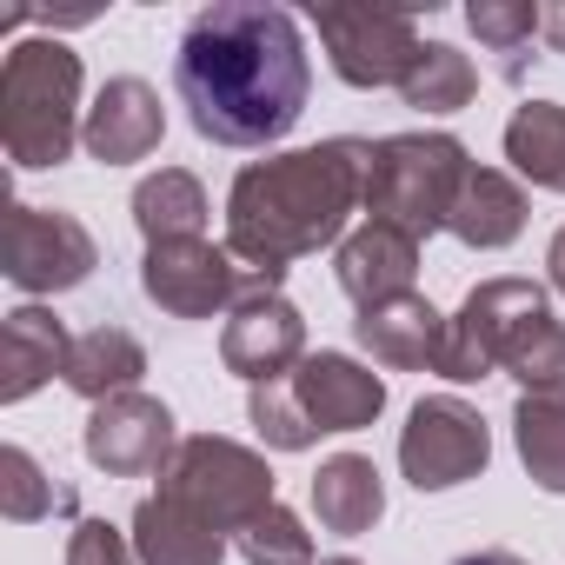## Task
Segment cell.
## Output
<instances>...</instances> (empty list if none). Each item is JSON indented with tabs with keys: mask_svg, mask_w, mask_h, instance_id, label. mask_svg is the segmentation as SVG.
Wrapping results in <instances>:
<instances>
[{
	"mask_svg": "<svg viewBox=\"0 0 565 565\" xmlns=\"http://www.w3.org/2000/svg\"><path fill=\"white\" fill-rule=\"evenodd\" d=\"M173 94L200 140L213 147H273L287 140L313 94V61L287 8L220 0L193 14L173 54Z\"/></svg>",
	"mask_w": 565,
	"mask_h": 565,
	"instance_id": "obj_1",
	"label": "cell"
},
{
	"mask_svg": "<svg viewBox=\"0 0 565 565\" xmlns=\"http://www.w3.org/2000/svg\"><path fill=\"white\" fill-rule=\"evenodd\" d=\"M366 153L373 140L340 134L300 153L239 167L226 193V253L259 273H287L294 259L340 246L347 220L366 213Z\"/></svg>",
	"mask_w": 565,
	"mask_h": 565,
	"instance_id": "obj_2",
	"label": "cell"
},
{
	"mask_svg": "<svg viewBox=\"0 0 565 565\" xmlns=\"http://www.w3.org/2000/svg\"><path fill=\"white\" fill-rule=\"evenodd\" d=\"M492 373H512L519 393L565 386V327L552 320V300L532 279H486L466 294V307L446 327L439 380L479 386Z\"/></svg>",
	"mask_w": 565,
	"mask_h": 565,
	"instance_id": "obj_3",
	"label": "cell"
},
{
	"mask_svg": "<svg viewBox=\"0 0 565 565\" xmlns=\"http://www.w3.org/2000/svg\"><path fill=\"white\" fill-rule=\"evenodd\" d=\"M81 54L61 41H14L0 67V147L21 173L61 167L81 147Z\"/></svg>",
	"mask_w": 565,
	"mask_h": 565,
	"instance_id": "obj_4",
	"label": "cell"
},
{
	"mask_svg": "<svg viewBox=\"0 0 565 565\" xmlns=\"http://www.w3.org/2000/svg\"><path fill=\"white\" fill-rule=\"evenodd\" d=\"M466 173H472L466 140H452V134H386L366 153V213L380 226L433 239V233H446Z\"/></svg>",
	"mask_w": 565,
	"mask_h": 565,
	"instance_id": "obj_5",
	"label": "cell"
},
{
	"mask_svg": "<svg viewBox=\"0 0 565 565\" xmlns=\"http://www.w3.org/2000/svg\"><path fill=\"white\" fill-rule=\"evenodd\" d=\"M160 492L180 499L186 512H200L206 525H220L226 539L259 519L273 505V466L266 452L239 446V439H220V433H193L173 446V459L160 466Z\"/></svg>",
	"mask_w": 565,
	"mask_h": 565,
	"instance_id": "obj_6",
	"label": "cell"
},
{
	"mask_svg": "<svg viewBox=\"0 0 565 565\" xmlns=\"http://www.w3.org/2000/svg\"><path fill=\"white\" fill-rule=\"evenodd\" d=\"M287 273H259V266H239L226 246L213 239H160L147 246L140 259V294L173 313V320H213V313H233L259 294H279Z\"/></svg>",
	"mask_w": 565,
	"mask_h": 565,
	"instance_id": "obj_7",
	"label": "cell"
},
{
	"mask_svg": "<svg viewBox=\"0 0 565 565\" xmlns=\"http://www.w3.org/2000/svg\"><path fill=\"white\" fill-rule=\"evenodd\" d=\"M320 47L333 61V74L347 87H406V74L419 67L426 41L413 28L406 8H313Z\"/></svg>",
	"mask_w": 565,
	"mask_h": 565,
	"instance_id": "obj_8",
	"label": "cell"
},
{
	"mask_svg": "<svg viewBox=\"0 0 565 565\" xmlns=\"http://www.w3.org/2000/svg\"><path fill=\"white\" fill-rule=\"evenodd\" d=\"M492 459V433L479 419V406H466L459 393H439V399H419L406 433H399V472L419 486V492H452L466 479H479Z\"/></svg>",
	"mask_w": 565,
	"mask_h": 565,
	"instance_id": "obj_9",
	"label": "cell"
},
{
	"mask_svg": "<svg viewBox=\"0 0 565 565\" xmlns=\"http://www.w3.org/2000/svg\"><path fill=\"white\" fill-rule=\"evenodd\" d=\"M94 266H100V246H94V233L74 213L28 206V200L8 206V279L21 294H34V300L41 294H67Z\"/></svg>",
	"mask_w": 565,
	"mask_h": 565,
	"instance_id": "obj_10",
	"label": "cell"
},
{
	"mask_svg": "<svg viewBox=\"0 0 565 565\" xmlns=\"http://www.w3.org/2000/svg\"><path fill=\"white\" fill-rule=\"evenodd\" d=\"M180 433H173V413L167 399L153 393H120V399H100L87 413V433H81V452L87 466H100L107 479H147L173 459Z\"/></svg>",
	"mask_w": 565,
	"mask_h": 565,
	"instance_id": "obj_11",
	"label": "cell"
},
{
	"mask_svg": "<svg viewBox=\"0 0 565 565\" xmlns=\"http://www.w3.org/2000/svg\"><path fill=\"white\" fill-rule=\"evenodd\" d=\"M220 360L246 386H279L287 373H300V360H307V320H300V307L287 294H259V300L233 307V320L220 327Z\"/></svg>",
	"mask_w": 565,
	"mask_h": 565,
	"instance_id": "obj_12",
	"label": "cell"
},
{
	"mask_svg": "<svg viewBox=\"0 0 565 565\" xmlns=\"http://www.w3.org/2000/svg\"><path fill=\"white\" fill-rule=\"evenodd\" d=\"M160 134H167L160 94H153L140 74H114V81L94 94V107H87L81 147H87V160H100V167H134V160H147V153L160 147Z\"/></svg>",
	"mask_w": 565,
	"mask_h": 565,
	"instance_id": "obj_13",
	"label": "cell"
},
{
	"mask_svg": "<svg viewBox=\"0 0 565 565\" xmlns=\"http://www.w3.org/2000/svg\"><path fill=\"white\" fill-rule=\"evenodd\" d=\"M287 386L300 393V406L320 433H360L386 413V380L373 366H360L353 353H307Z\"/></svg>",
	"mask_w": 565,
	"mask_h": 565,
	"instance_id": "obj_14",
	"label": "cell"
},
{
	"mask_svg": "<svg viewBox=\"0 0 565 565\" xmlns=\"http://www.w3.org/2000/svg\"><path fill=\"white\" fill-rule=\"evenodd\" d=\"M413 273H419V239L399 233V226H380V220H366L360 233H347L340 253H333V279H340V294L360 313L413 294Z\"/></svg>",
	"mask_w": 565,
	"mask_h": 565,
	"instance_id": "obj_15",
	"label": "cell"
},
{
	"mask_svg": "<svg viewBox=\"0 0 565 565\" xmlns=\"http://www.w3.org/2000/svg\"><path fill=\"white\" fill-rule=\"evenodd\" d=\"M446 313L419 294H399L386 307H366L353 320V340L373 353V366H393V373H439L446 360Z\"/></svg>",
	"mask_w": 565,
	"mask_h": 565,
	"instance_id": "obj_16",
	"label": "cell"
},
{
	"mask_svg": "<svg viewBox=\"0 0 565 565\" xmlns=\"http://www.w3.org/2000/svg\"><path fill=\"white\" fill-rule=\"evenodd\" d=\"M74 333L67 320H54L47 307H14L0 320V399L21 406L28 393H41L54 373H67Z\"/></svg>",
	"mask_w": 565,
	"mask_h": 565,
	"instance_id": "obj_17",
	"label": "cell"
},
{
	"mask_svg": "<svg viewBox=\"0 0 565 565\" xmlns=\"http://www.w3.org/2000/svg\"><path fill=\"white\" fill-rule=\"evenodd\" d=\"M127 539H134V558H140V565H220L226 545H233L220 525H206L200 512H186V505L167 499V492H153V499L134 505Z\"/></svg>",
	"mask_w": 565,
	"mask_h": 565,
	"instance_id": "obj_18",
	"label": "cell"
},
{
	"mask_svg": "<svg viewBox=\"0 0 565 565\" xmlns=\"http://www.w3.org/2000/svg\"><path fill=\"white\" fill-rule=\"evenodd\" d=\"M452 239H466L472 253H499L525 233V186L499 167H472L459 200H452V220H446Z\"/></svg>",
	"mask_w": 565,
	"mask_h": 565,
	"instance_id": "obj_19",
	"label": "cell"
},
{
	"mask_svg": "<svg viewBox=\"0 0 565 565\" xmlns=\"http://www.w3.org/2000/svg\"><path fill=\"white\" fill-rule=\"evenodd\" d=\"M313 512H320V525L340 532V539L373 532L380 512H386L380 466H373L366 452H333V459H320V472H313Z\"/></svg>",
	"mask_w": 565,
	"mask_h": 565,
	"instance_id": "obj_20",
	"label": "cell"
},
{
	"mask_svg": "<svg viewBox=\"0 0 565 565\" xmlns=\"http://www.w3.org/2000/svg\"><path fill=\"white\" fill-rule=\"evenodd\" d=\"M140 373H147V347L127 333V327H87L74 333V353H67V386L100 406V399H120V393H140Z\"/></svg>",
	"mask_w": 565,
	"mask_h": 565,
	"instance_id": "obj_21",
	"label": "cell"
},
{
	"mask_svg": "<svg viewBox=\"0 0 565 565\" xmlns=\"http://www.w3.org/2000/svg\"><path fill=\"white\" fill-rule=\"evenodd\" d=\"M512 446L539 492L565 499V386H532L512 406Z\"/></svg>",
	"mask_w": 565,
	"mask_h": 565,
	"instance_id": "obj_22",
	"label": "cell"
},
{
	"mask_svg": "<svg viewBox=\"0 0 565 565\" xmlns=\"http://www.w3.org/2000/svg\"><path fill=\"white\" fill-rule=\"evenodd\" d=\"M206 213H213L206 186L186 167H160V173H147L134 186V226L147 233V246H160V239H200Z\"/></svg>",
	"mask_w": 565,
	"mask_h": 565,
	"instance_id": "obj_23",
	"label": "cell"
},
{
	"mask_svg": "<svg viewBox=\"0 0 565 565\" xmlns=\"http://www.w3.org/2000/svg\"><path fill=\"white\" fill-rule=\"evenodd\" d=\"M505 160L519 167V180L565 193V107L558 100H525L505 120Z\"/></svg>",
	"mask_w": 565,
	"mask_h": 565,
	"instance_id": "obj_24",
	"label": "cell"
},
{
	"mask_svg": "<svg viewBox=\"0 0 565 565\" xmlns=\"http://www.w3.org/2000/svg\"><path fill=\"white\" fill-rule=\"evenodd\" d=\"M472 94H479V74H472V61L452 41H426L419 67L399 87V100L419 107V114H459V107H472Z\"/></svg>",
	"mask_w": 565,
	"mask_h": 565,
	"instance_id": "obj_25",
	"label": "cell"
},
{
	"mask_svg": "<svg viewBox=\"0 0 565 565\" xmlns=\"http://www.w3.org/2000/svg\"><path fill=\"white\" fill-rule=\"evenodd\" d=\"M74 486H54L47 466L28 452V446H0V512H8L14 525H34L47 512H74Z\"/></svg>",
	"mask_w": 565,
	"mask_h": 565,
	"instance_id": "obj_26",
	"label": "cell"
},
{
	"mask_svg": "<svg viewBox=\"0 0 565 565\" xmlns=\"http://www.w3.org/2000/svg\"><path fill=\"white\" fill-rule=\"evenodd\" d=\"M539 21H545V8H532V0H472V8H466V28L479 34V47L499 54V74L505 81L525 74V54L539 41Z\"/></svg>",
	"mask_w": 565,
	"mask_h": 565,
	"instance_id": "obj_27",
	"label": "cell"
},
{
	"mask_svg": "<svg viewBox=\"0 0 565 565\" xmlns=\"http://www.w3.org/2000/svg\"><path fill=\"white\" fill-rule=\"evenodd\" d=\"M233 552H239L246 565H313V532L273 499L259 519H246V525L233 532Z\"/></svg>",
	"mask_w": 565,
	"mask_h": 565,
	"instance_id": "obj_28",
	"label": "cell"
},
{
	"mask_svg": "<svg viewBox=\"0 0 565 565\" xmlns=\"http://www.w3.org/2000/svg\"><path fill=\"white\" fill-rule=\"evenodd\" d=\"M246 419H253V433L273 452H307V446H320V426L307 419V406H300V393L287 380H279V386H253L246 393Z\"/></svg>",
	"mask_w": 565,
	"mask_h": 565,
	"instance_id": "obj_29",
	"label": "cell"
},
{
	"mask_svg": "<svg viewBox=\"0 0 565 565\" xmlns=\"http://www.w3.org/2000/svg\"><path fill=\"white\" fill-rule=\"evenodd\" d=\"M67 565H134V539L114 532L107 519H81L67 539Z\"/></svg>",
	"mask_w": 565,
	"mask_h": 565,
	"instance_id": "obj_30",
	"label": "cell"
},
{
	"mask_svg": "<svg viewBox=\"0 0 565 565\" xmlns=\"http://www.w3.org/2000/svg\"><path fill=\"white\" fill-rule=\"evenodd\" d=\"M539 34H545V47H552V54H565V0H552V8H545Z\"/></svg>",
	"mask_w": 565,
	"mask_h": 565,
	"instance_id": "obj_31",
	"label": "cell"
},
{
	"mask_svg": "<svg viewBox=\"0 0 565 565\" xmlns=\"http://www.w3.org/2000/svg\"><path fill=\"white\" fill-rule=\"evenodd\" d=\"M452 565H532V558H519V552H505V545H486V552H466V558H452Z\"/></svg>",
	"mask_w": 565,
	"mask_h": 565,
	"instance_id": "obj_32",
	"label": "cell"
},
{
	"mask_svg": "<svg viewBox=\"0 0 565 565\" xmlns=\"http://www.w3.org/2000/svg\"><path fill=\"white\" fill-rule=\"evenodd\" d=\"M545 273H552V287L565 294V226L552 233V246H545Z\"/></svg>",
	"mask_w": 565,
	"mask_h": 565,
	"instance_id": "obj_33",
	"label": "cell"
},
{
	"mask_svg": "<svg viewBox=\"0 0 565 565\" xmlns=\"http://www.w3.org/2000/svg\"><path fill=\"white\" fill-rule=\"evenodd\" d=\"M320 565H360V558H347V552H340V558H320Z\"/></svg>",
	"mask_w": 565,
	"mask_h": 565,
	"instance_id": "obj_34",
	"label": "cell"
}]
</instances>
